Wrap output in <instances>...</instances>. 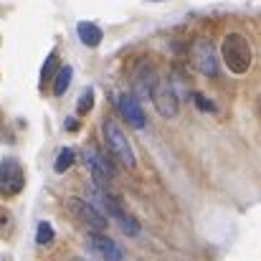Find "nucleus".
Here are the masks:
<instances>
[{
  "label": "nucleus",
  "mask_w": 261,
  "mask_h": 261,
  "mask_svg": "<svg viewBox=\"0 0 261 261\" xmlns=\"http://www.w3.org/2000/svg\"><path fill=\"white\" fill-rule=\"evenodd\" d=\"M117 223H119V228H122V233H127V236H137L140 233V226H137V221L135 218H129V216H117Z\"/></svg>",
  "instance_id": "dca6fc26"
},
{
  "label": "nucleus",
  "mask_w": 261,
  "mask_h": 261,
  "mask_svg": "<svg viewBox=\"0 0 261 261\" xmlns=\"http://www.w3.org/2000/svg\"><path fill=\"white\" fill-rule=\"evenodd\" d=\"M117 104H119L122 117H124L135 129H145V114H142V107H140V101H137L135 94H122Z\"/></svg>",
  "instance_id": "1a4fd4ad"
},
{
  "label": "nucleus",
  "mask_w": 261,
  "mask_h": 261,
  "mask_svg": "<svg viewBox=\"0 0 261 261\" xmlns=\"http://www.w3.org/2000/svg\"><path fill=\"white\" fill-rule=\"evenodd\" d=\"M71 76H74V69L69 64L56 71V76H54V94L56 96H64L66 94V89L71 87Z\"/></svg>",
  "instance_id": "9b49d317"
},
{
  "label": "nucleus",
  "mask_w": 261,
  "mask_h": 261,
  "mask_svg": "<svg viewBox=\"0 0 261 261\" xmlns=\"http://www.w3.org/2000/svg\"><path fill=\"white\" fill-rule=\"evenodd\" d=\"M56 64H59V54H56V51H51V54H48V59H46V64H43V69H41V84H46V82L54 76Z\"/></svg>",
  "instance_id": "2eb2a0df"
},
{
  "label": "nucleus",
  "mask_w": 261,
  "mask_h": 261,
  "mask_svg": "<svg viewBox=\"0 0 261 261\" xmlns=\"http://www.w3.org/2000/svg\"><path fill=\"white\" fill-rule=\"evenodd\" d=\"M69 208H71V213H74L82 223H89L94 231L107 228V216H104L101 211H96L94 203H89L84 198H69Z\"/></svg>",
  "instance_id": "423d86ee"
},
{
  "label": "nucleus",
  "mask_w": 261,
  "mask_h": 261,
  "mask_svg": "<svg viewBox=\"0 0 261 261\" xmlns=\"http://www.w3.org/2000/svg\"><path fill=\"white\" fill-rule=\"evenodd\" d=\"M64 127H66V129H71V132H74V129H76V127H79V124H76V122H74V119H69V122H66V124H64Z\"/></svg>",
  "instance_id": "a211bd4d"
},
{
  "label": "nucleus",
  "mask_w": 261,
  "mask_h": 261,
  "mask_svg": "<svg viewBox=\"0 0 261 261\" xmlns=\"http://www.w3.org/2000/svg\"><path fill=\"white\" fill-rule=\"evenodd\" d=\"M190 59L195 64V69L203 74V76H218V59H216V48L208 38H198L193 46H190Z\"/></svg>",
  "instance_id": "7ed1b4c3"
},
{
  "label": "nucleus",
  "mask_w": 261,
  "mask_h": 261,
  "mask_svg": "<svg viewBox=\"0 0 261 261\" xmlns=\"http://www.w3.org/2000/svg\"><path fill=\"white\" fill-rule=\"evenodd\" d=\"M25 185V175L23 168L15 163V160H3L0 163V195L10 198V195H18Z\"/></svg>",
  "instance_id": "20e7f679"
},
{
  "label": "nucleus",
  "mask_w": 261,
  "mask_h": 261,
  "mask_svg": "<svg viewBox=\"0 0 261 261\" xmlns=\"http://www.w3.org/2000/svg\"><path fill=\"white\" fill-rule=\"evenodd\" d=\"M177 101H180V96L175 94L170 82H158L155 84V89H152V104H155V109H158L160 117L173 119L175 114H177Z\"/></svg>",
  "instance_id": "39448f33"
},
{
  "label": "nucleus",
  "mask_w": 261,
  "mask_h": 261,
  "mask_svg": "<svg viewBox=\"0 0 261 261\" xmlns=\"http://www.w3.org/2000/svg\"><path fill=\"white\" fill-rule=\"evenodd\" d=\"M91 107H94V89H84V91L79 94L76 112H79V114H87V112H91Z\"/></svg>",
  "instance_id": "4468645a"
},
{
  "label": "nucleus",
  "mask_w": 261,
  "mask_h": 261,
  "mask_svg": "<svg viewBox=\"0 0 261 261\" xmlns=\"http://www.w3.org/2000/svg\"><path fill=\"white\" fill-rule=\"evenodd\" d=\"M87 249L91 251V254H96V256H101V259H107V261H119L122 256H124V251H122L109 236H99V233L89 236Z\"/></svg>",
  "instance_id": "6e6552de"
},
{
  "label": "nucleus",
  "mask_w": 261,
  "mask_h": 261,
  "mask_svg": "<svg viewBox=\"0 0 261 261\" xmlns=\"http://www.w3.org/2000/svg\"><path fill=\"white\" fill-rule=\"evenodd\" d=\"M74 160H76V152L66 147V150H61V152L56 155V163H54V170H56V173H66V170H69V168L74 165Z\"/></svg>",
  "instance_id": "f8f14e48"
},
{
  "label": "nucleus",
  "mask_w": 261,
  "mask_h": 261,
  "mask_svg": "<svg viewBox=\"0 0 261 261\" xmlns=\"http://www.w3.org/2000/svg\"><path fill=\"white\" fill-rule=\"evenodd\" d=\"M193 99H195V107H198L200 112H216V104H213L208 96H203V94H195Z\"/></svg>",
  "instance_id": "f3484780"
},
{
  "label": "nucleus",
  "mask_w": 261,
  "mask_h": 261,
  "mask_svg": "<svg viewBox=\"0 0 261 261\" xmlns=\"http://www.w3.org/2000/svg\"><path fill=\"white\" fill-rule=\"evenodd\" d=\"M221 56H223V64L233 74H246L251 69V46H249L246 36H241V33H228L223 38Z\"/></svg>",
  "instance_id": "f257e3e1"
},
{
  "label": "nucleus",
  "mask_w": 261,
  "mask_h": 261,
  "mask_svg": "<svg viewBox=\"0 0 261 261\" xmlns=\"http://www.w3.org/2000/svg\"><path fill=\"white\" fill-rule=\"evenodd\" d=\"M84 163H87L89 170H91L94 182H96V185H101V188H107V185H109V180L114 177V168L109 165V160H104L94 147H87V150H84Z\"/></svg>",
  "instance_id": "0eeeda50"
},
{
  "label": "nucleus",
  "mask_w": 261,
  "mask_h": 261,
  "mask_svg": "<svg viewBox=\"0 0 261 261\" xmlns=\"http://www.w3.org/2000/svg\"><path fill=\"white\" fill-rule=\"evenodd\" d=\"M54 236H56L54 226H51L48 221H41L38 228H36V244H38V246H48V244L54 241Z\"/></svg>",
  "instance_id": "ddd939ff"
},
{
  "label": "nucleus",
  "mask_w": 261,
  "mask_h": 261,
  "mask_svg": "<svg viewBox=\"0 0 261 261\" xmlns=\"http://www.w3.org/2000/svg\"><path fill=\"white\" fill-rule=\"evenodd\" d=\"M152 3H158V0H152Z\"/></svg>",
  "instance_id": "6ab92c4d"
},
{
  "label": "nucleus",
  "mask_w": 261,
  "mask_h": 261,
  "mask_svg": "<svg viewBox=\"0 0 261 261\" xmlns=\"http://www.w3.org/2000/svg\"><path fill=\"white\" fill-rule=\"evenodd\" d=\"M101 129H104V140H107L109 152H112L124 168H135V152H132V145H129V140L124 137V132L119 129V124H117L114 119H107Z\"/></svg>",
  "instance_id": "f03ea898"
},
{
  "label": "nucleus",
  "mask_w": 261,
  "mask_h": 261,
  "mask_svg": "<svg viewBox=\"0 0 261 261\" xmlns=\"http://www.w3.org/2000/svg\"><path fill=\"white\" fill-rule=\"evenodd\" d=\"M76 33H79L82 43H84V46H89V48L99 46V43H101V38H104L101 28H99V25H94V23H87V20H82V23L76 25Z\"/></svg>",
  "instance_id": "9d476101"
}]
</instances>
